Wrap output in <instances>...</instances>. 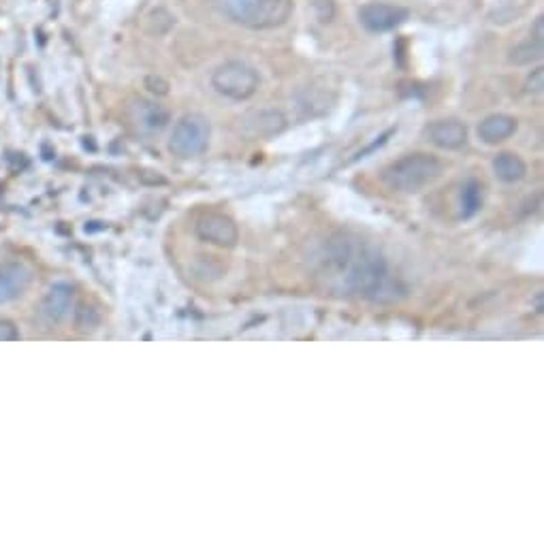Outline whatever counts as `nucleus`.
Returning <instances> with one entry per match:
<instances>
[{"mask_svg": "<svg viewBox=\"0 0 544 544\" xmlns=\"http://www.w3.org/2000/svg\"><path fill=\"white\" fill-rule=\"evenodd\" d=\"M333 260H336L337 269L344 271L346 286L353 293L374 299V302L395 299V285L388 277L387 265L378 252L342 240L333 248Z\"/></svg>", "mask_w": 544, "mask_h": 544, "instance_id": "1", "label": "nucleus"}, {"mask_svg": "<svg viewBox=\"0 0 544 544\" xmlns=\"http://www.w3.org/2000/svg\"><path fill=\"white\" fill-rule=\"evenodd\" d=\"M442 160L431 157V154H408L395 163L385 166L382 171V184L388 191H395L402 194H416L431 186L438 177L442 175Z\"/></svg>", "mask_w": 544, "mask_h": 544, "instance_id": "2", "label": "nucleus"}, {"mask_svg": "<svg viewBox=\"0 0 544 544\" xmlns=\"http://www.w3.org/2000/svg\"><path fill=\"white\" fill-rule=\"evenodd\" d=\"M226 15L252 30H269L286 24L293 13V0H222Z\"/></svg>", "mask_w": 544, "mask_h": 544, "instance_id": "3", "label": "nucleus"}, {"mask_svg": "<svg viewBox=\"0 0 544 544\" xmlns=\"http://www.w3.org/2000/svg\"><path fill=\"white\" fill-rule=\"evenodd\" d=\"M209 137H212L209 120L201 114H186L175 122L169 139V149L174 157L184 160L201 157L209 146Z\"/></svg>", "mask_w": 544, "mask_h": 544, "instance_id": "4", "label": "nucleus"}, {"mask_svg": "<svg viewBox=\"0 0 544 544\" xmlns=\"http://www.w3.org/2000/svg\"><path fill=\"white\" fill-rule=\"evenodd\" d=\"M260 77L252 66L240 60L220 64L212 73V88L231 101H248L259 90Z\"/></svg>", "mask_w": 544, "mask_h": 544, "instance_id": "5", "label": "nucleus"}, {"mask_svg": "<svg viewBox=\"0 0 544 544\" xmlns=\"http://www.w3.org/2000/svg\"><path fill=\"white\" fill-rule=\"evenodd\" d=\"M194 233L205 243L216 248H235L240 242V229L231 216L220 212H208L194 225Z\"/></svg>", "mask_w": 544, "mask_h": 544, "instance_id": "6", "label": "nucleus"}, {"mask_svg": "<svg viewBox=\"0 0 544 544\" xmlns=\"http://www.w3.org/2000/svg\"><path fill=\"white\" fill-rule=\"evenodd\" d=\"M410 18V11L399 4L368 3L359 9V21L370 32H387L402 26Z\"/></svg>", "mask_w": 544, "mask_h": 544, "instance_id": "7", "label": "nucleus"}, {"mask_svg": "<svg viewBox=\"0 0 544 544\" xmlns=\"http://www.w3.org/2000/svg\"><path fill=\"white\" fill-rule=\"evenodd\" d=\"M423 137L440 149H459L468 141V129L459 120H436L425 126Z\"/></svg>", "mask_w": 544, "mask_h": 544, "instance_id": "8", "label": "nucleus"}, {"mask_svg": "<svg viewBox=\"0 0 544 544\" xmlns=\"http://www.w3.org/2000/svg\"><path fill=\"white\" fill-rule=\"evenodd\" d=\"M30 269L21 263L0 265V303H11L26 293L30 285Z\"/></svg>", "mask_w": 544, "mask_h": 544, "instance_id": "9", "label": "nucleus"}, {"mask_svg": "<svg viewBox=\"0 0 544 544\" xmlns=\"http://www.w3.org/2000/svg\"><path fill=\"white\" fill-rule=\"evenodd\" d=\"M71 308H73V286L58 282V285L47 288L41 310L49 323H63L71 314Z\"/></svg>", "mask_w": 544, "mask_h": 544, "instance_id": "10", "label": "nucleus"}, {"mask_svg": "<svg viewBox=\"0 0 544 544\" xmlns=\"http://www.w3.org/2000/svg\"><path fill=\"white\" fill-rule=\"evenodd\" d=\"M131 120L135 122L137 129L143 132H160L169 124L171 115L165 107H160L158 103L149 101H137L131 107Z\"/></svg>", "mask_w": 544, "mask_h": 544, "instance_id": "11", "label": "nucleus"}, {"mask_svg": "<svg viewBox=\"0 0 544 544\" xmlns=\"http://www.w3.org/2000/svg\"><path fill=\"white\" fill-rule=\"evenodd\" d=\"M517 132V120L506 114H493L479 124V137L487 146H497Z\"/></svg>", "mask_w": 544, "mask_h": 544, "instance_id": "12", "label": "nucleus"}, {"mask_svg": "<svg viewBox=\"0 0 544 544\" xmlns=\"http://www.w3.org/2000/svg\"><path fill=\"white\" fill-rule=\"evenodd\" d=\"M493 174L504 184H514L521 182L527 174L525 160L514 152H502L493 158Z\"/></svg>", "mask_w": 544, "mask_h": 544, "instance_id": "13", "label": "nucleus"}, {"mask_svg": "<svg viewBox=\"0 0 544 544\" xmlns=\"http://www.w3.org/2000/svg\"><path fill=\"white\" fill-rule=\"evenodd\" d=\"M542 43L536 41V38H530V41L519 43L517 47L510 52V63L523 66V64H531L536 63V60L542 58Z\"/></svg>", "mask_w": 544, "mask_h": 544, "instance_id": "14", "label": "nucleus"}, {"mask_svg": "<svg viewBox=\"0 0 544 544\" xmlns=\"http://www.w3.org/2000/svg\"><path fill=\"white\" fill-rule=\"evenodd\" d=\"M482 205V186L476 180H470L462 191V214L463 218H470L480 209Z\"/></svg>", "mask_w": 544, "mask_h": 544, "instance_id": "15", "label": "nucleus"}, {"mask_svg": "<svg viewBox=\"0 0 544 544\" xmlns=\"http://www.w3.org/2000/svg\"><path fill=\"white\" fill-rule=\"evenodd\" d=\"M101 325V312L92 303H81L75 312V327L81 333H92Z\"/></svg>", "mask_w": 544, "mask_h": 544, "instance_id": "16", "label": "nucleus"}, {"mask_svg": "<svg viewBox=\"0 0 544 544\" xmlns=\"http://www.w3.org/2000/svg\"><path fill=\"white\" fill-rule=\"evenodd\" d=\"M542 88H544V71L542 69L531 71V75L527 77V81H525V92L527 94H540Z\"/></svg>", "mask_w": 544, "mask_h": 544, "instance_id": "17", "label": "nucleus"}, {"mask_svg": "<svg viewBox=\"0 0 544 544\" xmlns=\"http://www.w3.org/2000/svg\"><path fill=\"white\" fill-rule=\"evenodd\" d=\"M146 88L152 94H158V97H165V94H169V83H166L163 77H158V75L146 77Z\"/></svg>", "mask_w": 544, "mask_h": 544, "instance_id": "18", "label": "nucleus"}, {"mask_svg": "<svg viewBox=\"0 0 544 544\" xmlns=\"http://www.w3.org/2000/svg\"><path fill=\"white\" fill-rule=\"evenodd\" d=\"M20 340V331L11 320L0 319V342H15Z\"/></svg>", "mask_w": 544, "mask_h": 544, "instance_id": "19", "label": "nucleus"}, {"mask_svg": "<svg viewBox=\"0 0 544 544\" xmlns=\"http://www.w3.org/2000/svg\"><path fill=\"white\" fill-rule=\"evenodd\" d=\"M531 38H536V41L544 43V18H542V15L536 20L534 28H531Z\"/></svg>", "mask_w": 544, "mask_h": 544, "instance_id": "20", "label": "nucleus"}]
</instances>
